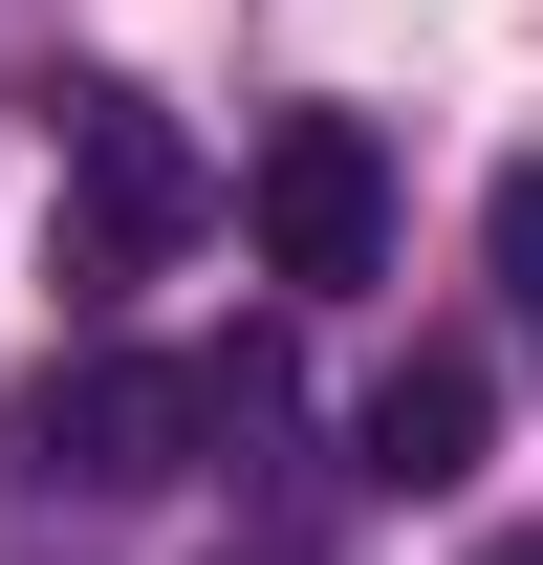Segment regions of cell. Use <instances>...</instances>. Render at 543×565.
<instances>
[{
	"mask_svg": "<svg viewBox=\"0 0 543 565\" xmlns=\"http://www.w3.org/2000/svg\"><path fill=\"white\" fill-rule=\"evenodd\" d=\"M478 435H500V370H478L457 327H435V349H392V370H370V414H348V457H370L392 500H457V479H478Z\"/></svg>",
	"mask_w": 543,
	"mask_h": 565,
	"instance_id": "obj_4",
	"label": "cell"
},
{
	"mask_svg": "<svg viewBox=\"0 0 543 565\" xmlns=\"http://www.w3.org/2000/svg\"><path fill=\"white\" fill-rule=\"evenodd\" d=\"M22 479H87V500H152V479H196V370L174 349H87L22 392Z\"/></svg>",
	"mask_w": 543,
	"mask_h": 565,
	"instance_id": "obj_3",
	"label": "cell"
},
{
	"mask_svg": "<svg viewBox=\"0 0 543 565\" xmlns=\"http://www.w3.org/2000/svg\"><path fill=\"white\" fill-rule=\"evenodd\" d=\"M478 565H543V544H478Z\"/></svg>",
	"mask_w": 543,
	"mask_h": 565,
	"instance_id": "obj_7",
	"label": "cell"
},
{
	"mask_svg": "<svg viewBox=\"0 0 543 565\" xmlns=\"http://www.w3.org/2000/svg\"><path fill=\"white\" fill-rule=\"evenodd\" d=\"M217 565H305V544H217Z\"/></svg>",
	"mask_w": 543,
	"mask_h": 565,
	"instance_id": "obj_6",
	"label": "cell"
},
{
	"mask_svg": "<svg viewBox=\"0 0 543 565\" xmlns=\"http://www.w3.org/2000/svg\"><path fill=\"white\" fill-rule=\"evenodd\" d=\"M196 217H217V174L174 152V109H131V87H66V282H87V305H109V282H152Z\"/></svg>",
	"mask_w": 543,
	"mask_h": 565,
	"instance_id": "obj_1",
	"label": "cell"
},
{
	"mask_svg": "<svg viewBox=\"0 0 543 565\" xmlns=\"http://www.w3.org/2000/svg\"><path fill=\"white\" fill-rule=\"evenodd\" d=\"M239 217H262V282H370L392 262V152H370V109H283L262 174H239Z\"/></svg>",
	"mask_w": 543,
	"mask_h": 565,
	"instance_id": "obj_2",
	"label": "cell"
},
{
	"mask_svg": "<svg viewBox=\"0 0 543 565\" xmlns=\"http://www.w3.org/2000/svg\"><path fill=\"white\" fill-rule=\"evenodd\" d=\"M478 239H500V282H522V327H543V152L500 174V196H478Z\"/></svg>",
	"mask_w": 543,
	"mask_h": 565,
	"instance_id": "obj_5",
	"label": "cell"
}]
</instances>
